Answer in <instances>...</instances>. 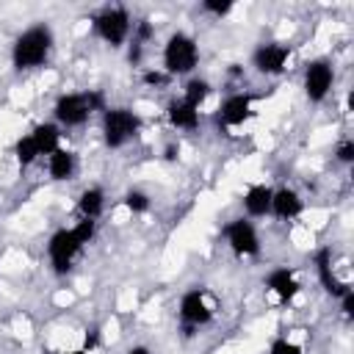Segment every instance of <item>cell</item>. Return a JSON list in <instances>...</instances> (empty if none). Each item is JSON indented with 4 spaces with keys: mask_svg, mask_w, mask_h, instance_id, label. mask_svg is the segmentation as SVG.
<instances>
[{
    "mask_svg": "<svg viewBox=\"0 0 354 354\" xmlns=\"http://www.w3.org/2000/svg\"><path fill=\"white\" fill-rule=\"evenodd\" d=\"M94 232H97V221H91V218H80L75 227H61V230H55V232L50 235V241H47V260H50V268H53L58 277L69 274L72 266H75V260L80 257V252L91 243Z\"/></svg>",
    "mask_w": 354,
    "mask_h": 354,
    "instance_id": "cell-1",
    "label": "cell"
},
{
    "mask_svg": "<svg viewBox=\"0 0 354 354\" xmlns=\"http://www.w3.org/2000/svg\"><path fill=\"white\" fill-rule=\"evenodd\" d=\"M55 47V33L47 22H36L30 28H25L14 44H11V64L17 72H30L39 69L50 61V53Z\"/></svg>",
    "mask_w": 354,
    "mask_h": 354,
    "instance_id": "cell-2",
    "label": "cell"
},
{
    "mask_svg": "<svg viewBox=\"0 0 354 354\" xmlns=\"http://www.w3.org/2000/svg\"><path fill=\"white\" fill-rule=\"evenodd\" d=\"M105 94L102 91H64L55 97L53 102V122L64 130V127H83L94 111H105Z\"/></svg>",
    "mask_w": 354,
    "mask_h": 354,
    "instance_id": "cell-3",
    "label": "cell"
},
{
    "mask_svg": "<svg viewBox=\"0 0 354 354\" xmlns=\"http://www.w3.org/2000/svg\"><path fill=\"white\" fill-rule=\"evenodd\" d=\"M144 127V119L141 113H136L133 108L127 105H108L102 111V119H100V133H102V141L105 147L111 149H122L124 144H130Z\"/></svg>",
    "mask_w": 354,
    "mask_h": 354,
    "instance_id": "cell-4",
    "label": "cell"
},
{
    "mask_svg": "<svg viewBox=\"0 0 354 354\" xmlns=\"http://www.w3.org/2000/svg\"><path fill=\"white\" fill-rule=\"evenodd\" d=\"M199 66V44L191 33L174 30L163 44V72L169 77H185L194 75Z\"/></svg>",
    "mask_w": 354,
    "mask_h": 354,
    "instance_id": "cell-5",
    "label": "cell"
},
{
    "mask_svg": "<svg viewBox=\"0 0 354 354\" xmlns=\"http://www.w3.org/2000/svg\"><path fill=\"white\" fill-rule=\"evenodd\" d=\"M94 33L108 44V47H122L130 41L133 33V17L124 6H105L94 14L91 19Z\"/></svg>",
    "mask_w": 354,
    "mask_h": 354,
    "instance_id": "cell-6",
    "label": "cell"
},
{
    "mask_svg": "<svg viewBox=\"0 0 354 354\" xmlns=\"http://www.w3.org/2000/svg\"><path fill=\"white\" fill-rule=\"evenodd\" d=\"M177 315H180L183 326H185V329H188V335H191V329L207 326V324L216 318V307H213V301H210L207 290L196 285V288H188V290L180 296Z\"/></svg>",
    "mask_w": 354,
    "mask_h": 354,
    "instance_id": "cell-7",
    "label": "cell"
},
{
    "mask_svg": "<svg viewBox=\"0 0 354 354\" xmlns=\"http://www.w3.org/2000/svg\"><path fill=\"white\" fill-rule=\"evenodd\" d=\"M332 86H335L332 61H329V58H313V61H307L304 77H301L304 97H307L313 105H321V102L332 94Z\"/></svg>",
    "mask_w": 354,
    "mask_h": 354,
    "instance_id": "cell-8",
    "label": "cell"
},
{
    "mask_svg": "<svg viewBox=\"0 0 354 354\" xmlns=\"http://www.w3.org/2000/svg\"><path fill=\"white\" fill-rule=\"evenodd\" d=\"M224 241H227L230 252H232L235 257H241V260L260 254V235H257V227H254L252 218H246V216H238V218H232V221L224 227Z\"/></svg>",
    "mask_w": 354,
    "mask_h": 354,
    "instance_id": "cell-9",
    "label": "cell"
},
{
    "mask_svg": "<svg viewBox=\"0 0 354 354\" xmlns=\"http://www.w3.org/2000/svg\"><path fill=\"white\" fill-rule=\"evenodd\" d=\"M288 58H290V47L282 41H263L254 47L252 53V66L254 72L266 75V77H277L288 69Z\"/></svg>",
    "mask_w": 354,
    "mask_h": 354,
    "instance_id": "cell-10",
    "label": "cell"
},
{
    "mask_svg": "<svg viewBox=\"0 0 354 354\" xmlns=\"http://www.w3.org/2000/svg\"><path fill=\"white\" fill-rule=\"evenodd\" d=\"M218 124L221 127H241L254 116V97L249 91H235L227 94L218 105Z\"/></svg>",
    "mask_w": 354,
    "mask_h": 354,
    "instance_id": "cell-11",
    "label": "cell"
},
{
    "mask_svg": "<svg viewBox=\"0 0 354 354\" xmlns=\"http://www.w3.org/2000/svg\"><path fill=\"white\" fill-rule=\"evenodd\" d=\"M263 285H266L279 301H293V299L301 293V282H299V277H296V271H293L290 266H277V268H271V271L266 274Z\"/></svg>",
    "mask_w": 354,
    "mask_h": 354,
    "instance_id": "cell-12",
    "label": "cell"
},
{
    "mask_svg": "<svg viewBox=\"0 0 354 354\" xmlns=\"http://www.w3.org/2000/svg\"><path fill=\"white\" fill-rule=\"evenodd\" d=\"M313 263H315V274H318L321 288H324L332 299H340V296L348 290V285H346V282H340V279H337V274H335V268H332V249H329V246L318 249V252H315V257H313Z\"/></svg>",
    "mask_w": 354,
    "mask_h": 354,
    "instance_id": "cell-13",
    "label": "cell"
},
{
    "mask_svg": "<svg viewBox=\"0 0 354 354\" xmlns=\"http://www.w3.org/2000/svg\"><path fill=\"white\" fill-rule=\"evenodd\" d=\"M304 210V199L296 188L290 185H282V188H274V196H271V216L282 218V221H293L299 218Z\"/></svg>",
    "mask_w": 354,
    "mask_h": 354,
    "instance_id": "cell-14",
    "label": "cell"
},
{
    "mask_svg": "<svg viewBox=\"0 0 354 354\" xmlns=\"http://www.w3.org/2000/svg\"><path fill=\"white\" fill-rule=\"evenodd\" d=\"M271 196H274V188L266 185V183H254L243 191L241 196V205H243V213L246 218H263V216H271Z\"/></svg>",
    "mask_w": 354,
    "mask_h": 354,
    "instance_id": "cell-15",
    "label": "cell"
},
{
    "mask_svg": "<svg viewBox=\"0 0 354 354\" xmlns=\"http://www.w3.org/2000/svg\"><path fill=\"white\" fill-rule=\"evenodd\" d=\"M77 169H80V160H77V155H75L72 149H66V147H58L55 152L47 155V174H50L55 183L75 180Z\"/></svg>",
    "mask_w": 354,
    "mask_h": 354,
    "instance_id": "cell-16",
    "label": "cell"
},
{
    "mask_svg": "<svg viewBox=\"0 0 354 354\" xmlns=\"http://www.w3.org/2000/svg\"><path fill=\"white\" fill-rule=\"evenodd\" d=\"M166 119L174 130H183V133H194L199 127V108H194L191 102H185L183 97L171 100L166 105Z\"/></svg>",
    "mask_w": 354,
    "mask_h": 354,
    "instance_id": "cell-17",
    "label": "cell"
},
{
    "mask_svg": "<svg viewBox=\"0 0 354 354\" xmlns=\"http://www.w3.org/2000/svg\"><path fill=\"white\" fill-rule=\"evenodd\" d=\"M102 210H105V191L100 185H88V188H83L77 194V213L83 218L97 221L102 216Z\"/></svg>",
    "mask_w": 354,
    "mask_h": 354,
    "instance_id": "cell-18",
    "label": "cell"
},
{
    "mask_svg": "<svg viewBox=\"0 0 354 354\" xmlns=\"http://www.w3.org/2000/svg\"><path fill=\"white\" fill-rule=\"evenodd\" d=\"M30 138L39 149V155H50L61 147V127L55 122H39L33 130H30Z\"/></svg>",
    "mask_w": 354,
    "mask_h": 354,
    "instance_id": "cell-19",
    "label": "cell"
},
{
    "mask_svg": "<svg viewBox=\"0 0 354 354\" xmlns=\"http://www.w3.org/2000/svg\"><path fill=\"white\" fill-rule=\"evenodd\" d=\"M210 94H213L210 80H205V77H199V75H191V77L185 80V86H183V100L191 102L194 108H202Z\"/></svg>",
    "mask_w": 354,
    "mask_h": 354,
    "instance_id": "cell-20",
    "label": "cell"
},
{
    "mask_svg": "<svg viewBox=\"0 0 354 354\" xmlns=\"http://www.w3.org/2000/svg\"><path fill=\"white\" fill-rule=\"evenodd\" d=\"M14 155H17V163H19V166H33V163L41 158L39 149H36V144H33V138H30V133H25V136L17 138Z\"/></svg>",
    "mask_w": 354,
    "mask_h": 354,
    "instance_id": "cell-21",
    "label": "cell"
},
{
    "mask_svg": "<svg viewBox=\"0 0 354 354\" xmlns=\"http://www.w3.org/2000/svg\"><path fill=\"white\" fill-rule=\"evenodd\" d=\"M122 205H124L133 216H141V213H147V210L152 207V199H149L147 191H141V188H130V191L122 196Z\"/></svg>",
    "mask_w": 354,
    "mask_h": 354,
    "instance_id": "cell-22",
    "label": "cell"
},
{
    "mask_svg": "<svg viewBox=\"0 0 354 354\" xmlns=\"http://www.w3.org/2000/svg\"><path fill=\"white\" fill-rule=\"evenodd\" d=\"M232 8H235V3H232V0H202V11H205V14H210V17H218V19L230 17V14H232Z\"/></svg>",
    "mask_w": 354,
    "mask_h": 354,
    "instance_id": "cell-23",
    "label": "cell"
},
{
    "mask_svg": "<svg viewBox=\"0 0 354 354\" xmlns=\"http://www.w3.org/2000/svg\"><path fill=\"white\" fill-rule=\"evenodd\" d=\"M268 354H304L301 346L296 340H288V337H274L271 346H268Z\"/></svg>",
    "mask_w": 354,
    "mask_h": 354,
    "instance_id": "cell-24",
    "label": "cell"
},
{
    "mask_svg": "<svg viewBox=\"0 0 354 354\" xmlns=\"http://www.w3.org/2000/svg\"><path fill=\"white\" fill-rule=\"evenodd\" d=\"M335 160L337 163H343V166H351L354 163V141H340L337 147H335Z\"/></svg>",
    "mask_w": 354,
    "mask_h": 354,
    "instance_id": "cell-25",
    "label": "cell"
},
{
    "mask_svg": "<svg viewBox=\"0 0 354 354\" xmlns=\"http://www.w3.org/2000/svg\"><path fill=\"white\" fill-rule=\"evenodd\" d=\"M141 80H144L147 86H163V83H169L171 77H169V75H166L163 69H160V72H155V69H149V72H144V77H141Z\"/></svg>",
    "mask_w": 354,
    "mask_h": 354,
    "instance_id": "cell-26",
    "label": "cell"
},
{
    "mask_svg": "<svg viewBox=\"0 0 354 354\" xmlns=\"http://www.w3.org/2000/svg\"><path fill=\"white\" fill-rule=\"evenodd\" d=\"M337 301H340V310H343V315H346V318H354V290L348 288V290H346V293H343Z\"/></svg>",
    "mask_w": 354,
    "mask_h": 354,
    "instance_id": "cell-27",
    "label": "cell"
},
{
    "mask_svg": "<svg viewBox=\"0 0 354 354\" xmlns=\"http://www.w3.org/2000/svg\"><path fill=\"white\" fill-rule=\"evenodd\" d=\"M124 354H152V348H149V346H144V343H136V346H130Z\"/></svg>",
    "mask_w": 354,
    "mask_h": 354,
    "instance_id": "cell-28",
    "label": "cell"
},
{
    "mask_svg": "<svg viewBox=\"0 0 354 354\" xmlns=\"http://www.w3.org/2000/svg\"><path fill=\"white\" fill-rule=\"evenodd\" d=\"M177 152H180V147L169 144V147H166V155H163V158H166V160H174V158H177Z\"/></svg>",
    "mask_w": 354,
    "mask_h": 354,
    "instance_id": "cell-29",
    "label": "cell"
},
{
    "mask_svg": "<svg viewBox=\"0 0 354 354\" xmlns=\"http://www.w3.org/2000/svg\"><path fill=\"white\" fill-rule=\"evenodd\" d=\"M55 354H86V351H80V348H77V351H55Z\"/></svg>",
    "mask_w": 354,
    "mask_h": 354,
    "instance_id": "cell-30",
    "label": "cell"
}]
</instances>
